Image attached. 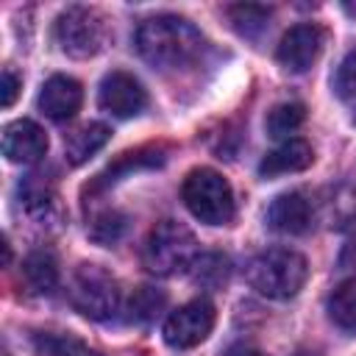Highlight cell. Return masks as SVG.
I'll return each mask as SVG.
<instances>
[{
	"label": "cell",
	"mask_w": 356,
	"mask_h": 356,
	"mask_svg": "<svg viewBox=\"0 0 356 356\" xmlns=\"http://www.w3.org/2000/svg\"><path fill=\"white\" fill-rule=\"evenodd\" d=\"M312 161H314V150L306 139H286L259 161V175L275 178V175H286V172H300V170L312 167Z\"/></svg>",
	"instance_id": "13"
},
{
	"label": "cell",
	"mask_w": 356,
	"mask_h": 356,
	"mask_svg": "<svg viewBox=\"0 0 356 356\" xmlns=\"http://www.w3.org/2000/svg\"><path fill=\"white\" fill-rule=\"evenodd\" d=\"M189 275H192V281L197 286L220 289L231 275V261L222 253H200L195 259V264L189 267Z\"/></svg>",
	"instance_id": "18"
},
{
	"label": "cell",
	"mask_w": 356,
	"mask_h": 356,
	"mask_svg": "<svg viewBox=\"0 0 356 356\" xmlns=\"http://www.w3.org/2000/svg\"><path fill=\"white\" fill-rule=\"evenodd\" d=\"M236 356H267V353H261V350H253V348H245V350H239Z\"/></svg>",
	"instance_id": "27"
},
{
	"label": "cell",
	"mask_w": 356,
	"mask_h": 356,
	"mask_svg": "<svg viewBox=\"0 0 356 356\" xmlns=\"http://www.w3.org/2000/svg\"><path fill=\"white\" fill-rule=\"evenodd\" d=\"M97 103L103 111H108L111 117L128 120L145 111L147 106V92L145 86L125 70H111L97 89Z\"/></svg>",
	"instance_id": "8"
},
{
	"label": "cell",
	"mask_w": 356,
	"mask_h": 356,
	"mask_svg": "<svg viewBox=\"0 0 356 356\" xmlns=\"http://www.w3.org/2000/svg\"><path fill=\"white\" fill-rule=\"evenodd\" d=\"M17 92H19V75L11 67H6L3 70V83H0V106L8 108L17 100Z\"/></svg>",
	"instance_id": "25"
},
{
	"label": "cell",
	"mask_w": 356,
	"mask_h": 356,
	"mask_svg": "<svg viewBox=\"0 0 356 356\" xmlns=\"http://www.w3.org/2000/svg\"><path fill=\"white\" fill-rule=\"evenodd\" d=\"M323 44H325V33L320 25L314 22L295 25L281 36L275 47V61L289 72H306L320 58Z\"/></svg>",
	"instance_id": "9"
},
{
	"label": "cell",
	"mask_w": 356,
	"mask_h": 356,
	"mask_svg": "<svg viewBox=\"0 0 356 356\" xmlns=\"http://www.w3.org/2000/svg\"><path fill=\"white\" fill-rule=\"evenodd\" d=\"M211 328H214V306L206 298H195L167 314L161 334L170 348L186 350L200 345L211 334Z\"/></svg>",
	"instance_id": "7"
},
{
	"label": "cell",
	"mask_w": 356,
	"mask_h": 356,
	"mask_svg": "<svg viewBox=\"0 0 356 356\" xmlns=\"http://www.w3.org/2000/svg\"><path fill=\"white\" fill-rule=\"evenodd\" d=\"M167 306V295L156 286H139L131 300H128V320L136 325H147L159 317V312H164Z\"/></svg>",
	"instance_id": "19"
},
{
	"label": "cell",
	"mask_w": 356,
	"mask_h": 356,
	"mask_svg": "<svg viewBox=\"0 0 356 356\" xmlns=\"http://www.w3.org/2000/svg\"><path fill=\"white\" fill-rule=\"evenodd\" d=\"M342 8H345L350 17H356V3H353V0H345V3H342Z\"/></svg>",
	"instance_id": "26"
},
{
	"label": "cell",
	"mask_w": 356,
	"mask_h": 356,
	"mask_svg": "<svg viewBox=\"0 0 356 356\" xmlns=\"http://www.w3.org/2000/svg\"><path fill=\"white\" fill-rule=\"evenodd\" d=\"M312 217H314V209H312V200L303 192L278 195L267 206V214H264L267 228H273L278 234H289V236L306 234L312 228Z\"/></svg>",
	"instance_id": "10"
},
{
	"label": "cell",
	"mask_w": 356,
	"mask_h": 356,
	"mask_svg": "<svg viewBox=\"0 0 356 356\" xmlns=\"http://www.w3.org/2000/svg\"><path fill=\"white\" fill-rule=\"evenodd\" d=\"M70 303L89 320H108L120 309V284L100 264H78L70 281Z\"/></svg>",
	"instance_id": "6"
},
{
	"label": "cell",
	"mask_w": 356,
	"mask_h": 356,
	"mask_svg": "<svg viewBox=\"0 0 356 356\" xmlns=\"http://www.w3.org/2000/svg\"><path fill=\"white\" fill-rule=\"evenodd\" d=\"M111 139V131L108 125L103 122H86L81 128H75L67 139H64V156L72 167H81L86 164L100 147H106V142Z\"/></svg>",
	"instance_id": "14"
},
{
	"label": "cell",
	"mask_w": 356,
	"mask_h": 356,
	"mask_svg": "<svg viewBox=\"0 0 356 356\" xmlns=\"http://www.w3.org/2000/svg\"><path fill=\"white\" fill-rule=\"evenodd\" d=\"M36 345L44 356H103L70 334H39Z\"/></svg>",
	"instance_id": "22"
},
{
	"label": "cell",
	"mask_w": 356,
	"mask_h": 356,
	"mask_svg": "<svg viewBox=\"0 0 356 356\" xmlns=\"http://www.w3.org/2000/svg\"><path fill=\"white\" fill-rule=\"evenodd\" d=\"M39 111L44 117H50L53 122H64V120H72L83 103V89L75 78L70 75H53L42 83V92H39Z\"/></svg>",
	"instance_id": "11"
},
{
	"label": "cell",
	"mask_w": 356,
	"mask_h": 356,
	"mask_svg": "<svg viewBox=\"0 0 356 356\" xmlns=\"http://www.w3.org/2000/svg\"><path fill=\"white\" fill-rule=\"evenodd\" d=\"M245 278L259 295L270 300H289L303 289L309 278V264L298 250L267 248L248 261Z\"/></svg>",
	"instance_id": "2"
},
{
	"label": "cell",
	"mask_w": 356,
	"mask_h": 356,
	"mask_svg": "<svg viewBox=\"0 0 356 356\" xmlns=\"http://www.w3.org/2000/svg\"><path fill=\"white\" fill-rule=\"evenodd\" d=\"M197 259V242L195 234L175 222V220H161L150 228L145 248H142V264L153 275H178L189 270Z\"/></svg>",
	"instance_id": "3"
},
{
	"label": "cell",
	"mask_w": 356,
	"mask_h": 356,
	"mask_svg": "<svg viewBox=\"0 0 356 356\" xmlns=\"http://www.w3.org/2000/svg\"><path fill=\"white\" fill-rule=\"evenodd\" d=\"M303 120H306V106L303 103H278L267 111L264 128L273 139H284L292 131H298L303 125Z\"/></svg>",
	"instance_id": "20"
},
{
	"label": "cell",
	"mask_w": 356,
	"mask_h": 356,
	"mask_svg": "<svg viewBox=\"0 0 356 356\" xmlns=\"http://www.w3.org/2000/svg\"><path fill=\"white\" fill-rule=\"evenodd\" d=\"M184 206L189 214L206 225H225L234 217L231 184L211 167H195L181 186Z\"/></svg>",
	"instance_id": "4"
},
{
	"label": "cell",
	"mask_w": 356,
	"mask_h": 356,
	"mask_svg": "<svg viewBox=\"0 0 356 356\" xmlns=\"http://www.w3.org/2000/svg\"><path fill=\"white\" fill-rule=\"evenodd\" d=\"M47 153V134L33 120H14L3 128V156L14 164H33Z\"/></svg>",
	"instance_id": "12"
},
{
	"label": "cell",
	"mask_w": 356,
	"mask_h": 356,
	"mask_svg": "<svg viewBox=\"0 0 356 356\" xmlns=\"http://www.w3.org/2000/svg\"><path fill=\"white\" fill-rule=\"evenodd\" d=\"M136 53L161 72H178L195 67L206 53L203 33L184 17L156 14L139 22L134 33Z\"/></svg>",
	"instance_id": "1"
},
{
	"label": "cell",
	"mask_w": 356,
	"mask_h": 356,
	"mask_svg": "<svg viewBox=\"0 0 356 356\" xmlns=\"http://www.w3.org/2000/svg\"><path fill=\"white\" fill-rule=\"evenodd\" d=\"M228 22L231 28L245 36V39H259L270 22V14L273 8L270 6H259V3H236V6H228Z\"/></svg>",
	"instance_id": "17"
},
{
	"label": "cell",
	"mask_w": 356,
	"mask_h": 356,
	"mask_svg": "<svg viewBox=\"0 0 356 356\" xmlns=\"http://www.w3.org/2000/svg\"><path fill=\"white\" fill-rule=\"evenodd\" d=\"M122 231H125V217H122L120 211H114V209H111V211L97 214V217H95V222H92V228H89L92 239H97V242H103V245L117 242Z\"/></svg>",
	"instance_id": "23"
},
{
	"label": "cell",
	"mask_w": 356,
	"mask_h": 356,
	"mask_svg": "<svg viewBox=\"0 0 356 356\" xmlns=\"http://www.w3.org/2000/svg\"><path fill=\"white\" fill-rule=\"evenodd\" d=\"M353 122H356V114H353Z\"/></svg>",
	"instance_id": "28"
},
{
	"label": "cell",
	"mask_w": 356,
	"mask_h": 356,
	"mask_svg": "<svg viewBox=\"0 0 356 356\" xmlns=\"http://www.w3.org/2000/svg\"><path fill=\"white\" fill-rule=\"evenodd\" d=\"M164 161V156L159 153V150H153V147H142V150H134V153H122L106 172H100L97 175V181H95V186H108V184H114L122 172H128V170H136V167H153V164H161Z\"/></svg>",
	"instance_id": "21"
},
{
	"label": "cell",
	"mask_w": 356,
	"mask_h": 356,
	"mask_svg": "<svg viewBox=\"0 0 356 356\" xmlns=\"http://www.w3.org/2000/svg\"><path fill=\"white\" fill-rule=\"evenodd\" d=\"M334 89L339 97H356V47L342 58L337 75H334Z\"/></svg>",
	"instance_id": "24"
},
{
	"label": "cell",
	"mask_w": 356,
	"mask_h": 356,
	"mask_svg": "<svg viewBox=\"0 0 356 356\" xmlns=\"http://www.w3.org/2000/svg\"><path fill=\"white\" fill-rule=\"evenodd\" d=\"M108 19L92 6H70L53 22V39L72 58H92L108 42Z\"/></svg>",
	"instance_id": "5"
},
{
	"label": "cell",
	"mask_w": 356,
	"mask_h": 356,
	"mask_svg": "<svg viewBox=\"0 0 356 356\" xmlns=\"http://www.w3.org/2000/svg\"><path fill=\"white\" fill-rule=\"evenodd\" d=\"M328 317L337 328L356 334V275L337 284V289L328 295Z\"/></svg>",
	"instance_id": "16"
},
{
	"label": "cell",
	"mask_w": 356,
	"mask_h": 356,
	"mask_svg": "<svg viewBox=\"0 0 356 356\" xmlns=\"http://www.w3.org/2000/svg\"><path fill=\"white\" fill-rule=\"evenodd\" d=\"M22 281L33 295H53L58 286V261L50 250H33L22 261Z\"/></svg>",
	"instance_id": "15"
}]
</instances>
